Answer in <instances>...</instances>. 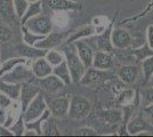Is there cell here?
<instances>
[{"instance_id": "1", "label": "cell", "mask_w": 153, "mask_h": 137, "mask_svg": "<svg viewBox=\"0 0 153 137\" xmlns=\"http://www.w3.org/2000/svg\"><path fill=\"white\" fill-rule=\"evenodd\" d=\"M76 48H74L73 46H69L68 48L64 49L65 53V57H66V63L69 66V70L71 73V78L72 81L74 84H78L82 80V77L85 74V69L86 66L82 63V61L80 59L79 54L76 50Z\"/></svg>"}, {"instance_id": "2", "label": "cell", "mask_w": 153, "mask_h": 137, "mask_svg": "<svg viewBox=\"0 0 153 137\" xmlns=\"http://www.w3.org/2000/svg\"><path fill=\"white\" fill-rule=\"evenodd\" d=\"M90 109H91V105H90V102L87 98L74 96L70 102L69 117L71 119H76V120L82 119V118L88 116Z\"/></svg>"}, {"instance_id": "3", "label": "cell", "mask_w": 153, "mask_h": 137, "mask_svg": "<svg viewBox=\"0 0 153 137\" xmlns=\"http://www.w3.org/2000/svg\"><path fill=\"white\" fill-rule=\"evenodd\" d=\"M23 27L34 34L47 36L48 33H51V21L47 16H34L27 21Z\"/></svg>"}, {"instance_id": "4", "label": "cell", "mask_w": 153, "mask_h": 137, "mask_svg": "<svg viewBox=\"0 0 153 137\" xmlns=\"http://www.w3.org/2000/svg\"><path fill=\"white\" fill-rule=\"evenodd\" d=\"M40 85L39 81L37 82L34 79H29L24 84H22V90H21V103H22V111L24 112L27 109L34 97L39 94Z\"/></svg>"}, {"instance_id": "5", "label": "cell", "mask_w": 153, "mask_h": 137, "mask_svg": "<svg viewBox=\"0 0 153 137\" xmlns=\"http://www.w3.org/2000/svg\"><path fill=\"white\" fill-rule=\"evenodd\" d=\"M45 111H46L45 99L42 97V95L38 94L34 97V99L30 103V105L27 106V109L23 112V114H24L23 117H24L25 122H31L33 120L38 119Z\"/></svg>"}, {"instance_id": "6", "label": "cell", "mask_w": 153, "mask_h": 137, "mask_svg": "<svg viewBox=\"0 0 153 137\" xmlns=\"http://www.w3.org/2000/svg\"><path fill=\"white\" fill-rule=\"evenodd\" d=\"M34 74L32 71H29L23 65H16L12 71H9L7 74L2 76L4 81L10 82V84H21L25 79H31Z\"/></svg>"}, {"instance_id": "7", "label": "cell", "mask_w": 153, "mask_h": 137, "mask_svg": "<svg viewBox=\"0 0 153 137\" xmlns=\"http://www.w3.org/2000/svg\"><path fill=\"white\" fill-rule=\"evenodd\" d=\"M111 40H112V44L114 46V48L121 50V49H126L128 46L130 45L131 37H130V34H129L127 30L118 27V29L112 30Z\"/></svg>"}, {"instance_id": "8", "label": "cell", "mask_w": 153, "mask_h": 137, "mask_svg": "<svg viewBox=\"0 0 153 137\" xmlns=\"http://www.w3.org/2000/svg\"><path fill=\"white\" fill-rule=\"evenodd\" d=\"M65 34L63 33H57V32H51L48 33L45 38H42L41 40L37 41L34 44V47L40 48V49H51V48H55L57 47L62 41H63Z\"/></svg>"}, {"instance_id": "9", "label": "cell", "mask_w": 153, "mask_h": 137, "mask_svg": "<svg viewBox=\"0 0 153 137\" xmlns=\"http://www.w3.org/2000/svg\"><path fill=\"white\" fill-rule=\"evenodd\" d=\"M38 81L39 85H40V88L46 91H48V93H56L59 89H62L64 85H65L56 74L55 76L49 74V76H47L45 78H40Z\"/></svg>"}, {"instance_id": "10", "label": "cell", "mask_w": 153, "mask_h": 137, "mask_svg": "<svg viewBox=\"0 0 153 137\" xmlns=\"http://www.w3.org/2000/svg\"><path fill=\"white\" fill-rule=\"evenodd\" d=\"M140 73V67L133 64H127L120 67V70L118 72V76L123 84L126 85H131L137 80Z\"/></svg>"}, {"instance_id": "11", "label": "cell", "mask_w": 153, "mask_h": 137, "mask_svg": "<svg viewBox=\"0 0 153 137\" xmlns=\"http://www.w3.org/2000/svg\"><path fill=\"white\" fill-rule=\"evenodd\" d=\"M76 52L79 54L80 59L82 61V63L87 69H89L93 66V62H94V53L93 49L89 47V45H87L83 41H76Z\"/></svg>"}, {"instance_id": "12", "label": "cell", "mask_w": 153, "mask_h": 137, "mask_svg": "<svg viewBox=\"0 0 153 137\" xmlns=\"http://www.w3.org/2000/svg\"><path fill=\"white\" fill-rule=\"evenodd\" d=\"M111 54L112 53L102 52V50L96 52L94 55L93 66L98 70H108L110 67H112L113 66V57Z\"/></svg>"}, {"instance_id": "13", "label": "cell", "mask_w": 153, "mask_h": 137, "mask_svg": "<svg viewBox=\"0 0 153 137\" xmlns=\"http://www.w3.org/2000/svg\"><path fill=\"white\" fill-rule=\"evenodd\" d=\"M46 5L53 10H76L81 8L80 2L71 0H46Z\"/></svg>"}, {"instance_id": "14", "label": "cell", "mask_w": 153, "mask_h": 137, "mask_svg": "<svg viewBox=\"0 0 153 137\" xmlns=\"http://www.w3.org/2000/svg\"><path fill=\"white\" fill-rule=\"evenodd\" d=\"M0 17L7 23H15V20L19 19L13 0H0Z\"/></svg>"}, {"instance_id": "15", "label": "cell", "mask_w": 153, "mask_h": 137, "mask_svg": "<svg viewBox=\"0 0 153 137\" xmlns=\"http://www.w3.org/2000/svg\"><path fill=\"white\" fill-rule=\"evenodd\" d=\"M127 131L129 135H140L142 131L150 130V126L146 122V120L142 117L131 118L127 124Z\"/></svg>"}, {"instance_id": "16", "label": "cell", "mask_w": 153, "mask_h": 137, "mask_svg": "<svg viewBox=\"0 0 153 137\" xmlns=\"http://www.w3.org/2000/svg\"><path fill=\"white\" fill-rule=\"evenodd\" d=\"M32 72H33L36 78H45L47 76L51 74L53 67H51V64L47 59H45L44 57H40V59H38L33 63Z\"/></svg>"}, {"instance_id": "17", "label": "cell", "mask_w": 153, "mask_h": 137, "mask_svg": "<svg viewBox=\"0 0 153 137\" xmlns=\"http://www.w3.org/2000/svg\"><path fill=\"white\" fill-rule=\"evenodd\" d=\"M17 50L22 57H27V59H40V57H45L47 54L46 49H40L31 45H19L17 47Z\"/></svg>"}, {"instance_id": "18", "label": "cell", "mask_w": 153, "mask_h": 137, "mask_svg": "<svg viewBox=\"0 0 153 137\" xmlns=\"http://www.w3.org/2000/svg\"><path fill=\"white\" fill-rule=\"evenodd\" d=\"M111 33H112L111 27H108L105 32L97 38V48H98V50L108 53L114 52V46H113L112 40H111Z\"/></svg>"}, {"instance_id": "19", "label": "cell", "mask_w": 153, "mask_h": 137, "mask_svg": "<svg viewBox=\"0 0 153 137\" xmlns=\"http://www.w3.org/2000/svg\"><path fill=\"white\" fill-rule=\"evenodd\" d=\"M22 90V84H10L6 81L0 82V91L5 93L12 99H19Z\"/></svg>"}, {"instance_id": "20", "label": "cell", "mask_w": 153, "mask_h": 137, "mask_svg": "<svg viewBox=\"0 0 153 137\" xmlns=\"http://www.w3.org/2000/svg\"><path fill=\"white\" fill-rule=\"evenodd\" d=\"M70 107V103L66 98H56L51 103V113L55 117H63L64 114H66Z\"/></svg>"}, {"instance_id": "21", "label": "cell", "mask_w": 153, "mask_h": 137, "mask_svg": "<svg viewBox=\"0 0 153 137\" xmlns=\"http://www.w3.org/2000/svg\"><path fill=\"white\" fill-rule=\"evenodd\" d=\"M54 73L63 81L65 85H70L71 84L72 78H71L70 70H69V66H68V63H66V62L63 61L61 64L56 65V67L54 69Z\"/></svg>"}, {"instance_id": "22", "label": "cell", "mask_w": 153, "mask_h": 137, "mask_svg": "<svg viewBox=\"0 0 153 137\" xmlns=\"http://www.w3.org/2000/svg\"><path fill=\"white\" fill-rule=\"evenodd\" d=\"M101 118L108 124H118L122 120V112L119 110H106L101 112Z\"/></svg>"}, {"instance_id": "23", "label": "cell", "mask_w": 153, "mask_h": 137, "mask_svg": "<svg viewBox=\"0 0 153 137\" xmlns=\"http://www.w3.org/2000/svg\"><path fill=\"white\" fill-rule=\"evenodd\" d=\"M40 13H41V2H40V0H39V1H36V2H32V5L29 6L26 13L24 14V16L21 19L22 25H24L31 17H34V16H37V15Z\"/></svg>"}, {"instance_id": "24", "label": "cell", "mask_w": 153, "mask_h": 137, "mask_svg": "<svg viewBox=\"0 0 153 137\" xmlns=\"http://www.w3.org/2000/svg\"><path fill=\"white\" fill-rule=\"evenodd\" d=\"M26 62V59H24V57H16V59H8V61H6L2 65H1V67H0V77H2L4 74H6V73H8L9 71H12L14 67L16 65H19V64H24Z\"/></svg>"}, {"instance_id": "25", "label": "cell", "mask_w": 153, "mask_h": 137, "mask_svg": "<svg viewBox=\"0 0 153 137\" xmlns=\"http://www.w3.org/2000/svg\"><path fill=\"white\" fill-rule=\"evenodd\" d=\"M142 70L144 73V82L146 84L153 77V55L142 61Z\"/></svg>"}, {"instance_id": "26", "label": "cell", "mask_w": 153, "mask_h": 137, "mask_svg": "<svg viewBox=\"0 0 153 137\" xmlns=\"http://www.w3.org/2000/svg\"><path fill=\"white\" fill-rule=\"evenodd\" d=\"M94 31H95V30H94L93 26H85L82 29H80L79 31L73 32V34L71 36L70 38H68L66 42H68V45H69L72 41H76V40L82 38V37H89V36H91V34L94 33Z\"/></svg>"}, {"instance_id": "27", "label": "cell", "mask_w": 153, "mask_h": 137, "mask_svg": "<svg viewBox=\"0 0 153 137\" xmlns=\"http://www.w3.org/2000/svg\"><path fill=\"white\" fill-rule=\"evenodd\" d=\"M102 70H98V69H95V70H88L87 72H85L82 77V81L83 84H90V82H95L97 81L100 78H102L104 76V73H102Z\"/></svg>"}, {"instance_id": "28", "label": "cell", "mask_w": 153, "mask_h": 137, "mask_svg": "<svg viewBox=\"0 0 153 137\" xmlns=\"http://www.w3.org/2000/svg\"><path fill=\"white\" fill-rule=\"evenodd\" d=\"M131 54H133V55H135V56H136V59H140V62H142L143 59H145L146 57L152 56V55H153V49L146 44L145 46L140 47V48H138V49H134V50H131Z\"/></svg>"}, {"instance_id": "29", "label": "cell", "mask_w": 153, "mask_h": 137, "mask_svg": "<svg viewBox=\"0 0 153 137\" xmlns=\"http://www.w3.org/2000/svg\"><path fill=\"white\" fill-rule=\"evenodd\" d=\"M134 95L135 93L133 89H126L123 90L119 95L118 97V103L120 105H123V106H127V105H130L131 102L134 101Z\"/></svg>"}, {"instance_id": "30", "label": "cell", "mask_w": 153, "mask_h": 137, "mask_svg": "<svg viewBox=\"0 0 153 137\" xmlns=\"http://www.w3.org/2000/svg\"><path fill=\"white\" fill-rule=\"evenodd\" d=\"M14 7H15V12L19 19H22L26 13L29 5H27V0H13Z\"/></svg>"}, {"instance_id": "31", "label": "cell", "mask_w": 153, "mask_h": 137, "mask_svg": "<svg viewBox=\"0 0 153 137\" xmlns=\"http://www.w3.org/2000/svg\"><path fill=\"white\" fill-rule=\"evenodd\" d=\"M46 59L51 63V65H58L63 62V56L62 54H59L58 52H55V50H51L46 54Z\"/></svg>"}, {"instance_id": "32", "label": "cell", "mask_w": 153, "mask_h": 137, "mask_svg": "<svg viewBox=\"0 0 153 137\" xmlns=\"http://www.w3.org/2000/svg\"><path fill=\"white\" fill-rule=\"evenodd\" d=\"M23 116H21L17 120V122L14 124L13 127L9 128V130L13 133L14 135H23L24 133V124H23Z\"/></svg>"}, {"instance_id": "33", "label": "cell", "mask_w": 153, "mask_h": 137, "mask_svg": "<svg viewBox=\"0 0 153 137\" xmlns=\"http://www.w3.org/2000/svg\"><path fill=\"white\" fill-rule=\"evenodd\" d=\"M12 38V30L7 25L0 24V41L5 42Z\"/></svg>"}, {"instance_id": "34", "label": "cell", "mask_w": 153, "mask_h": 137, "mask_svg": "<svg viewBox=\"0 0 153 137\" xmlns=\"http://www.w3.org/2000/svg\"><path fill=\"white\" fill-rule=\"evenodd\" d=\"M142 97L145 104H153V86L142 90Z\"/></svg>"}, {"instance_id": "35", "label": "cell", "mask_w": 153, "mask_h": 137, "mask_svg": "<svg viewBox=\"0 0 153 137\" xmlns=\"http://www.w3.org/2000/svg\"><path fill=\"white\" fill-rule=\"evenodd\" d=\"M76 135L79 136H96L97 131L90 127H85V128H80L79 130L76 131Z\"/></svg>"}, {"instance_id": "36", "label": "cell", "mask_w": 153, "mask_h": 137, "mask_svg": "<svg viewBox=\"0 0 153 137\" xmlns=\"http://www.w3.org/2000/svg\"><path fill=\"white\" fill-rule=\"evenodd\" d=\"M12 98L9 97L8 95H6L5 93H2V91H0V107L1 109H5V107H8L9 105H10V101Z\"/></svg>"}, {"instance_id": "37", "label": "cell", "mask_w": 153, "mask_h": 137, "mask_svg": "<svg viewBox=\"0 0 153 137\" xmlns=\"http://www.w3.org/2000/svg\"><path fill=\"white\" fill-rule=\"evenodd\" d=\"M45 135H56L58 136L59 135V131L58 129L56 128V126L54 124V122H51V124H48L47 126V128L45 129V133H44Z\"/></svg>"}, {"instance_id": "38", "label": "cell", "mask_w": 153, "mask_h": 137, "mask_svg": "<svg viewBox=\"0 0 153 137\" xmlns=\"http://www.w3.org/2000/svg\"><path fill=\"white\" fill-rule=\"evenodd\" d=\"M146 36H147V45L153 49V25H150L147 27Z\"/></svg>"}, {"instance_id": "39", "label": "cell", "mask_w": 153, "mask_h": 137, "mask_svg": "<svg viewBox=\"0 0 153 137\" xmlns=\"http://www.w3.org/2000/svg\"><path fill=\"white\" fill-rule=\"evenodd\" d=\"M143 111H144V113L146 114L147 117L153 120V104H147L146 106L144 107Z\"/></svg>"}, {"instance_id": "40", "label": "cell", "mask_w": 153, "mask_h": 137, "mask_svg": "<svg viewBox=\"0 0 153 137\" xmlns=\"http://www.w3.org/2000/svg\"><path fill=\"white\" fill-rule=\"evenodd\" d=\"M14 134L9 129H7L5 127L0 126V136H13Z\"/></svg>"}, {"instance_id": "41", "label": "cell", "mask_w": 153, "mask_h": 137, "mask_svg": "<svg viewBox=\"0 0 153 137\" xmlns=\"http://www.w3.org/2000/svg\"><path fill=\"white\" fill-rule=\"evenodd\" d=\"M5 121V116H4V112L1 110V107H0V124H2Z\"/></svg>"}, {"instance_id": "42", "label": "cell", "mask_w": 153, "mask_h": 137, "mask_svg": "<svg viewBox=\"0 0 153 137\" xmlns=\"http://www.w3.org/2000/svg\"><path fill=\"white\" fill-rule=\"evenodd\" d=\"M27 1H30V2H36V1H39V0H27Z\"/></svg>"}, {"instance_id": "43", "label": "cell", "mask_w": 153, "mask_h": 137, "mask_svg": "<svg viewBox=\"0 0 153 137\" xmlns=\"http://www.w3.org/2000/svg\"><path fill=\"white\" fill-rule=\"evenodd\" d=\"M151 84H152V86H153V77L151 78Z\"/></svg>"}]
</instances>
